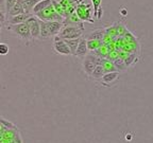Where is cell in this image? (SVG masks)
I'll list each match as a JSON object with an SVG mask.
<instances>
[{
  "mask_svg": "<svg viewBox=\"0 0 153 143\" xmlns=\"http://www.w3.org/2000/svg\"><path fill=\"white\" fill-rule=\"evenodd\" d=\"M4 28L10 33H12L14 36H16L19 41H22L25 45H30V43H34L30 28H29L27 22L19 24H7Z\"/></svg>",
  "mask_w": 153,
  "mask_h": 143,
  "instance_id": "6da1fadb",
  "label": "cell"
},
{
  "mask_svg": "<svg viewBox=\"0 0 153 143\" xmlns=\"http://www.w3.org/2000/svg\"><path fill=\"white\" fill-rule=\"evenodd\" d=\"M37 18H39L41 20L44 21H62L64 22L65 17L61 16L59 13L55 11V7L53 5V3H51L50 5H48L45 10H43L42 12L37 13L35 15Z\"/></svg>",
  "mask_w": 153,
  "mask_h": 143,
  "instance_id": "7a4b0ae2",
  "label": "cell"
},
{
  "mask_svg": "<svg viewBox=\"0 0 153 143\" xmlns=\"http://www.w3.org/2000/svg\"><path fill=\"white\" fill-rule=\"evenodd\" d=\"M85 31L83 26H70V24H65L62 31L60 32L59 36L63 39H74V38H79L83 36Z\"/></svg>",
  "mask_w": 153,
  "mask_h": 143,
  "instance_id": "3957f363",
  "label": "cell"
},
{
  "mask_svg": "<svg viewBox=\"0 0 153 143\" xmlns=\"http://www.w3.org/2000/svg\"><path fill=\"white\" fill-rule=\"evenodd\" d=\"M76 15L79 16L83 22H91L93 24L95 21V17H94V9H91V4H86V3H78L76 9Z\"/></svg>",
  "mask_w": 153,
  "mask_h": 143,
  "instance_id": "277c9868",
  "label": "cell"
},
{
  "mask_svg": "<svg viewBox=\"0 0 153 143\" xmlns=\"http://www.w3.org/2000/svg\"><path fill=\"white\" fill-rule=\"evenodd\" d=\"M53 41V50L56 54L60 55H65V56H68V55H72L71 50L70 48L68 47L67 43L65 41V39L61 38L59 35L54 36L52 38Z\"/></svg>",
  "mask_w": 153,
  "mask_h": 143,
  "instance_id": "5b68a950",
  "label": "cell"
},
{
  "mask_svg": "<svg viewBox=\"0 0 153 143\" xmlns=\"http://www.w3.org/2000/svg\"><path fill=\"white\" fill-rule=\"evenodd\" d=\"M27 24L30 28L33 41H41V19L37 18L35 15H32L28 19Z\"/></svg>",
  "mask_w": 153,
  "mask_h": 143,
  "instance_id": "8992f818",
  "label": "cell"
},
{
  "mask_svg": "<svg viewBox=\"0 0 153 143\" xmlns=\"http://www.w3.org/2000/svg\"><path fill=\"white\" fill-rule=\"evenodd\" d=\"M120 75V72H108V73H105L103 75V77L101 79V84L105 87H111L112 85H114L116 82L118 81Z\"/></svg>",
  "mask_w": 153,
  "mask_h": 143,
  "instance_id": "52a82bcc",
  "label": "cell"
},
{
  "mask_svg": "<svg viewBox=\"0 0 153 143\" xmlns=\"http://www.w3.org/2000/svg\"><path fill=\"white\" fill-rule=\"evenodd\" d=\"M89 53L88 47H87V39H86L84 36L81 37V41H80V43L78 46V49H76V52L74 54V56L79 57L81 60H83L84 57Z\"/></svg>",
  "mask_w": 153,
  "mask_h": 143,
  "instance_id": "ba28073f",
  "label": "cell"
},
{
  "mask_svg": "<svg viewBox=\"0 0 153 143\" xmlns=\"http://www.w3.org/2000/svg\"><path fill=\"white\" fill-rule=\"evenodd\" d=\"M33 14H20V15H16V16H12V17H7V21L5 24H25V22L28 21V19L32 16ZM5 27V26H4Z\"/></svg>",
  "mask_w": 153,
  "mask_h": 143,
  "instance_id": "9c48e42d",
  "label": "cell"
},
{
  "mask_svg": "<svg viewBox=\"0 0 153 143\" xmlns=\"http://www.w3.org/2000/svg\"><path fill=\"white\" fill-rule=\"evenodd\" d=\"M47 24H48V28H49V31L52 34L53 37L59 35L65 26L64 22L62 21H47Z\"/></svg>",
  "mask_w": 153,
  "mask_h": 143,
  "instance_id": "30bf717a",
  "label": "cell"
},
{
  "mask_svg": "<svg viewBox=\"0 0 153 143\" xmlns=\"http://www.w3.org/2000/svg\"><path fill=\"white\" fill-rule=\"evenodd\" d=\"M105 28L102 29H97L95 31H91V33H88L86 36L84 37L86 39H97V41H103L105 37Z\"/></svg>",
  "mask_w": 153,
  "mask_h": 143,
  "instance_id": "8fae6325",
  "label": "cell"
},
{
  "mask_svg": "<svg viewBox=\"0 0 153 143\" xmlns=\"http://www.w3.org/2000/svg\"><path fill=\"white\" fill-rule=\"evenodd\" d=\"M91 1L94 9V17L96 18V20H100L103 16V11L101 7L102 0H91Z\"/></svg>",
  "mask_w": 153,
  "mask_h": 143,
  "instance_id": "7c38bea8",
  "label": "cell"
},
{
  "mask_svg": "<svg viewBox=\"0 0 153 143\" xmlns=\"http://www.w3.org/2000/svg\"><path fill=\"white\" fill-rule=\"evenodd\" d=\"M51 38H53V36L49 31L47 21L41 20V41H48Z\"/></svg>",
  "mask_w": 153,
  "mask_h": 143,
  "instance_id": "4fadbf2b",
  "label": "cell"
},
{
  "mask_svg": "<svg viewBox=\"0 0 153 143\" xmlns=\"http://www.w3.org/2000/svg\"><path fill=\"white\" fill-rule=\"evenodd\" d=\"M26 11H25L24 7H22V3L20 0L17 1V3L14 5V7L11 9L9 13H7V17H12V16H16V15H20V14H25Z\"/></svg>",
  "mask_w": 153,
  "mask_h": 143,
  "instance_id": "5bb4252c",
  "label": "cell"
},
{
  "mask_svg": "<svg viewBox=\"0 0 153 143\" xmlns=\"http://www.w3.org/2000/svg\"><path fill=\"white\" fill-rule=\"evenodd\" d=\"M27 14H33V9L39 0H20Z\"/></svg>",
  "mask_w": 153,
  "mask_h": 143,
  "instance_id": "9a60e30c",
  "label": "cell"
},
{
  "mask_svg": "<svg viewBox=\"0 0 153 143\" xmlns=\"http://www.w3.org/2000/svg\"><path fill=\"white\" fill-rule=\"evenodd\" d=\"M52 1L53 0H39L33 9V15H36L37 13L42 12V11L45 10L48 5H50L51 3H52Z\"/></svg>",
  "mask_w": 153,
  "mask_h": 143,
  "instance_id": "2e32d148",
  "label": "cell"
},
{
  "mask_svg": "<svg viewBox=\"0 0 153 143\" xmlns=\"http://www.w3.org/2000/svg\"><path fill=\"white\" fill-rule=\"evenodd\" d=\"M105 74L104 68H103L102 65H98L96 67V69L94 70L93 74H91V77H93L95 81H101V79L103 77V75Z\"/></svg>",
  "mask_w": 153,
  "mask_h": 143,
  "instance_id": "e0dca14e",
  "label": "cell"
},
{
  "mask_svg": "<svg viewBox=\"0 0 153 143\" xmlns=\"http://www.w3.org/2000/svg\"><path fill=\"white\" fill-rule=\"evenodd\" d=\"M102 66H103V68H104L105 73L117 71V69H116V67H115V65H114V62L108 60V58H104V60H103V63H102Z\"/></svg>",
  "mask_w": 153,
  "mask_h": 143,
  "instance_id": "ac0fdd59",
  "label": "cell"
},
{
  "mask_svg": "<svg viewBox=\"0 0 153 143\" xmlns=\"http://www.w3.org/2000/svg\"><path fill=\"white\" fill-rule=\"evenodd\" d=\"M80 41H81V37L74 38V39H65V41H66L67 45H68V47H69L70 50H71L72 55L76 54V49H78V46H79V43H80Z\"/></svg>",
  "mask_w": 153,
  "mask_h": 143,
  "instance_id": "d6986e66",
  "label": "cell"
},
{
  "mask_svg": "<svg viewBox=\"0 0 153 143\" xmlns=\"http://www.w3.org/2000/svg\"><path fill=\"white\" fill-rule=\"evenodd\" d=\"M137 62H138V56H137L136 53H129L128 56L124 58V63H126L128 68L133 67Z\"/></svg>",
  "mask_w": 153,
  "mask_h": 143,
  "instance_id": "ffe728a7",
  "label": "cell"
},
{
  "mask_svg": "<svg viewBox=\"0 0 153 143\" xmlns=\"http://www.w3.org/2000/svg\"><path fill=\"white\" fill-rule=\"evenodd\" d=\"M103 41H97V39H87V47H88L89 52L91 51H96L97 49L103 45Z\"/></svg>",
  "mask_w": 153,
  "mask_h": 143,
  "instance_id": "44dd1931",
  "label": "cell"
},
{
  "mask_svg": "<svg viewBox=\"0 0 153 143\" xmlns=\"http://www.w3.org/2000/svg\"><path fill=\"white\" fill-rule=\"evenodd\" d=\"M114 65L115 67H116V69H117L118 72H126L128 70V67L127 65H126V63H124V60H122L121 57H118V58H116V60H114Z\"/></svg>",
  "mask_w": 153,
  "mask_h": 143,
  "instance_id": "7402d4cb",
  "label": "cell"
},
{
  "mask_svg": "<svg viewBox=\"0 0 153 143\" xmlns=\"http://www.w3.org/2000/svg\"><path fill=\"white\" fill-rule=\"evenodd\" d=\"M17 1H18V0H4V1H3V10H5L7 14L11 11V9L16 4Z\"/></svg>",
  "mask_w": 153,
  "mask_h": 143,
  "instance_id": "603a6c76",
  "label": "cell"
},
{
  "mask_svg": "<svg viewBox=\"0 0 153 143\" xmlns=\"http://www.w3.org/2000/svg\"><path fill=\"white\" fill-rule=\"evenodd\" d=\"M115 26H116V30H117V35L118 36L126 35V33L128 32V30L123 24H121V22H116Z\"/></svg>",
  "mask_w": 153,
  "mask_h": 143,
  "instance_id": "cb8c5ba5",
  "label": "cell"
},
{
  "mask_svg": "<svg viewBox=\"0 0 153 143\" xmlns=\"http://www.w3.org/2000/svg\"><path fill=\"white\" fill-rule=\"evenodd\" d=\"M1 126H3L7 129H17V127L15 126L14 124L11 123V122H7V120L3 119V118H1Z\"/></svg>",
  "mask_w": 153,
  "mask_h": 143,
  "instance_id": "d4e9b609",
  "label": "cell"
},
{
  "mask_svg": "<svg viewBox=\"0 0 153 143\" xmlns=\"http://www.w3.org/2000/svg\"><path fill=\"white\" fill-rule=\"evenodd\" d=\"M10 51V47L5 43H0V54L1 55H7Z\"/></svg>",
  "mask_w": 153,
  "mask_h": 143,
  "instance_id": "484cf974",
  "label": "cell"
},
{
  "mask_svg": "<svg viewBox=\"0 0 153 143\" xmlns=\"http://www.w3.org/2000/svg\"><path fill=\"white\" fill-rule=\"evenodd\" d=\"M120 16H121V17L128 16V10L126 9L124 7H121V9H120Z\"/></svg>",
  "mask_w": 153,
  "mask_h": 143,
  "instance_id": "4316f807",
  "label": "cell"
},
{
  "mask_svg": "<svg viewBox=\"0 0 153 143\" xmlns=\"http://www.w3.org/2000/svg\"><path fill=\"white\" fill-rule=\"evenodd\" d=\"M126 139H129V140H131V135H127V136H126Z\"/></svg>",
  "mask_w": 153,
  "mask_h": 143,
  "instance_id": "83f0119b",
  "label": "cell"
}]
</instances>
